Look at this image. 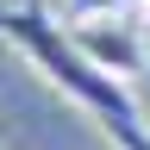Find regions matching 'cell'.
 <instances>
[{
	"instance_id": "2",
	"label": "cell",
	"mask_w": 150,
	"mask_h": 150,
	"mask_svg": "<svg viewBox=\"0 0 150 150\" xmlns=\"http://www.w3.org/2000/svg\"><path fill=\"white\" fill-rule=\"evenodd\" d=\"M69 38H75V50H81L94 69L119 75V81H131V75L144 69V25H138V19H125V13L69 19Z\"/></svg>"
},
{
	"instance_id": "6",
	"label": "cell",
	"mask_w": 150,
	"mask_h": 150,
	"mask_svg": "<svg viewBox=\"0 0 150 150\" xmlns=\"http://www.w3.org/2000/svg\"><path fill=\"white\" fill-rule=\"evenodd\" d=\"M0 144H6V125H0Z\"/></svg>"
},
{
	"instance_id": "1",
	"label": "cell",
	"mask_w": 150,
	"mask_h": 150,
	"mask_svg": "<svg viewBox=\"0 0 150 150\" xmlns=\"http://www.w3.org/2000/svg\"><path fill=\"white\" fill-rule=\"evenodd\" d=\"M0 38L25 56V63L44 75L56 94H69L75 106L94 119L100 138H112V150H150V119L138 112L131 100V88L119 75L94 69L81 50H75L69 25H56L44 6H31V0H19V6H0Z\"/></svg>"
},
{
	"instance_id": "4",
	"label": "cell",
	"mask_w": 150,
	"mask_h": 150,
	"mask_svg": "<svg viewBox=\"0 0 150 150\" xmlns=\"http://www.w3.org/2000/svg\"><path fill=\"white\" fill-rule=\"evenodd\" d=\"M138 13H144V25H150V0H144V6H138Z\"/></svg>"
},
{
	"instance_id": "3",
	"label": "cell",
	"mask_w": 150,
	"mask_h": 150,
	"mask_svg": "<svg viewBox=\"0 0 150 150\" xmlns=\"http://www.w3.org/2000/svg\"><path fill=\"white\" fill-rule=\"evenodd\" d=\"M94 13H119V0H69V19H94Z\"/></svg>"
},
{
	"instance_id": "5",
	"label": "cell",
	"mask_w": 150,
	"mask_h": 150,
	"mask_svg": "<svg viewBox=\"0 0 150 150\" xmlns=\"http://www.w3.org/2000/svg\"><path fill=\"white\" fill-rule=\"evenodd\" d=\"M119 6H144V0H119Z\"/></svg>"
}]
</instances>
